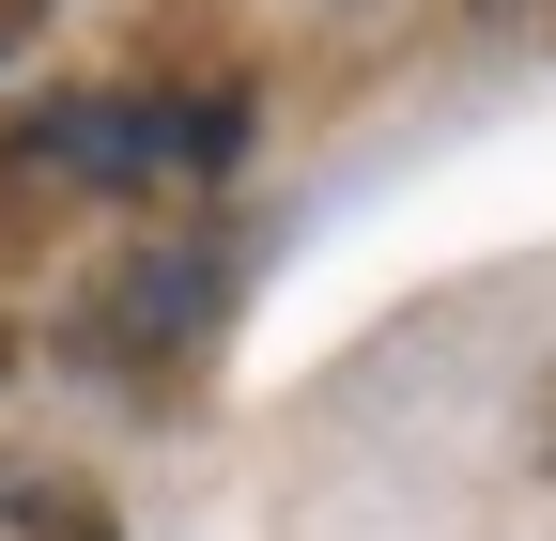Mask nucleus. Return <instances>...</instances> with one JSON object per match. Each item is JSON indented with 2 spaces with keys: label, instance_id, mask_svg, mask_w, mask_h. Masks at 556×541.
Listing matches in <instances>:
<instances>
[{
  "label": "nucleus",
  "instance_id": "4",
  "mask_svg": "<svg viewBox=\"0 0 556 541\" xmlns=\"http://www.w3.org/2000/svg\"><path fill=\"white\" fill-rule=\"evenodd\" d=\"M31 248H47V171L0 140V263H31Z\"/></svg>",
  "mask_w": 556,
  "mask_h": 541
},
{
  "label": "nucleus",
  "instance_id": "1",
  "mask_svg": "<svg viewBox=\"0 0 556 541\" xmlns=\"http://www.w3.org/2000/svg\"><path fill=\"white\" fill-rule=\"evenodd\" d=\"M47 186H124V201H186L248 155V93L201 78V93H47L31 124H0Z\"/></svg>",
  "mask_w": 556,
  "mask_h": 541
},
{
  "label": "nucleus",
  "instance_id": "5",
  "mask_svg": "<svg viewBox=\"0 0 556 541\" xmlns=\"http://www.w3.org/2000/svg\"><path fill=\"white\" fill-rule=\"evenodd\" d=\"M31 32H47V0H0V62H16V47H31Z\"/></svg>",
  "mask_w": 556,
  "mask_h": 541
},
{
  "label": "nucleus",
  "instance_id": "3",
  "mask_svg": "<svg viewBox=\"0 0 556 541\" xmlns=\"http://www.w3.org/2000/svg\"><path fill=\"white\" fill-rule=\"evenodd\" d=\"M0 541H124L78 464H0Z\"/></svg>",
  "mask_w": 556,
  "mask_h": 541
},
{
  "label": "nucleus",
  "instance_id": "6",
  "mask_svg": "<svg viewBox=\"0 0 556 541\" xmlns=\"http://www.w3.org/2000/svg\"><path fill=\"white\" fill-rule=\"evenodd\" d=\"M0 372H16V341H0Z\"/></svg>",
  "mask_w": 556,
  "mask_h": 541
},
{
  "label": "nucleus",
  "instance_id": "2",
  "mask_svg": "<svg viewBox=\"0 0 556 541\" xmlns=\"http://www.w3.org/2000/svg\"><path fill=\"white\" fill-rule=\"evenodd\" d=\"M232 263H248L232 232L109 263V279H93V310H78V356H109V372H170L186 341H217V310H232Z\"/></svg>",
  "mask_w": 556,
  "mask_h": 541
}]
</instances>
